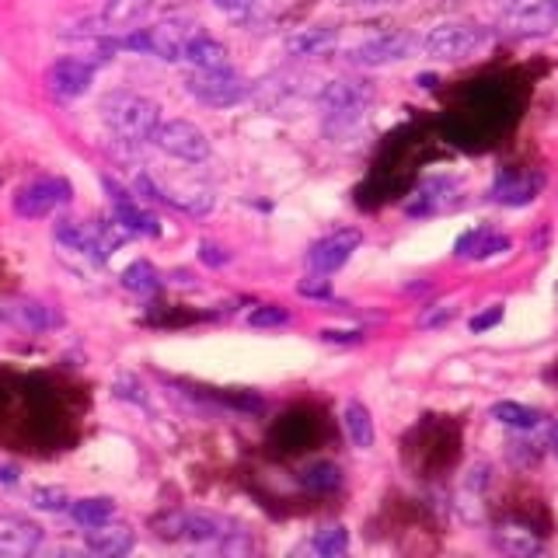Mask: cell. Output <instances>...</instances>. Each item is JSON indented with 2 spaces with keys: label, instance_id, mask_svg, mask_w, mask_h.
<instances>
[{
  "label": "cell",
  "instance_id": "52a82bcc",
  "mask_svg": "<svg viewBox=\"0 0 558 558\" xmlns=\"http://www.w3.org/2000/svg\"><path fill=\"white\" fill-rule=\"evenodd\" d=\"M154 144L161 147L165 154L179 157V161H189V165H199L209 157V140L206 133L196 126V122L189 119H171V122H161L154 133Z\"/></svg>",
  "mask_w": 558,
  "mask_h": 558
},
{
  "label": "cell",
  "instance_id": "ba28073f",
  "mask_svg": "<svg viewBox=\"0 0 558 558\" xmlns=\"http://www.w3.org/2000/svg\"><path fill=\"white\" fill-rule=\"evenodd\" d=\"M70 196H74V189H70L66 179H35L25 189H17L14 214L25 217V220H43L52 214V209L66 206Z\"/></svg>",
  "mask_w": 558,
  "mask_h": 558
},
{
  "label": "cell",
  "instance_id": "9a60e30c",
  "mask_svg": "<svg viewBox=\"0 0 558 558\" xmlns=\"http://www.w3.org/2000/svg\"><path fill=\"white\" fill-rule=\"evenodd\" d=\"M43 545V531L22 517H0V555L25 558Z\"/></svg>",
  "mask_w": 558,
  "mask_h": 558
},
{
  "label": "cell",
  "instance_id": "d6986e66",
  "mask_svg": "<svg viewBox=\"0 0 558 558\" xmlns=\"http://www.w3.org/2000/svg\"><path fill=\"white\" fill-rule=\"evenodd\" d=\"M116 206V223L122 227L126 234H140V238H161V220L154 214H147L144 206H136L133 196H122V199H112Z\"/></svg>",
  "mask_w": 558,
  "mask_h": 558
},
{
  "label": "cell",
  "instance_id": "30bf717a",
  "mask_svg": "<svg viewBox=\"0 0 558 558\" xmlns=\"http://www.w3.org/2000/svg\"><path fill=\"white\" fill-rule=\"evenodd\" d=\"M360 241H363V234L356 231V227H342V231L322 238V241L307 252V266H311V272L328 276V272L342 269L345 262L353 258V252L360 248Z\"/></svg>",
  "mask_w": 558,
  "mask_h": 558
},
{
  "label": "cell",
  "instance_id": "8d00e7d4",
  "mask_svg": "<svg viewBox=\"0 0 558 558\" xmlns=\"http://www.w3.org/2000/svg\"><path fill=\"white\" fill-rule=\"evenodd\" d=\"M322 339L325 342H360L363 336H360V331H331L328 328V331H322Z\"/></svg>",
  "mask_w": 558,
  "mask_h": 558
},
{
  "label": "cell",
  "instance_id": "44dd1931",
  "mask_svg": "<svg viewBox=\"0 0 558 558\" xmlns=\"http://www.w3.org/2000/svg\"><path fill=\"white\" fill-rule=\"evenodd\" d=\"M510 248V238L488 231V227H478V231H468L458 241V255L461 258H488V255H499Z\"/></svg>",
  "mask_w": 558,
  "mask_h": 558
},
{
  "label": "cell",
  "instance_id": "9c48e42d",
  "mask_svg": "<svg viewBox=\"0 0 558 558\" xmlns=\"http://www.w3.org/2000/svg\"><path fill=\"white\" fill-rule=\"evenodd\" d=\"M412 49H415V39L409 32H388V35H374V39H366V43L349 49V63H356V66H388V63L405 60Z\"/></svg>",
  "mask_w": 558,
  "mask_h": 558
},
{
  "label": "cell",
  "instance_id": "5b68a950",
  "mask_svg": "<svg viewBox=\"0 0 558 558\" xmlns=\"http://www.w3.org/2000/svg\"><path fill=\"white\" fill-rule=\"evenodd\" d=\"M482 46H485V28L475 22H444L429 28V35L423 39V49L436 60H464Z\"/></svg>",
  "mask_w": 558,
  "mask_h": 558
},
{
  "label": "cell",
  "instance_id": "e575fe53",
  "mask_svg": "<svg viewBox=\"0 0 558 558\" xmlns=\"http://www.w3.org/2000/svg\"><path fill=\"white\" fill-rule=\"evenodd\" d=\"M496 322H502V307H493V311H485V314H475V318H471V331H485V328H493Z\"/></svg>",
  "mask_w": 558,
  "mask_h": 558
},
{
  "label": "cell",
  "instance_id": "4316f807",
  "mask_svg": "<svg viewBox=\"0 0 558 558\" xmlns=\"http://www.w3.org/2000/svg\"><path fill=\"white\" fill-rule=\"evenodd\" d=\"M150 4L154 0H105V11H101V17L109 25H136L140 17H144L147 11H150Z\"/></svg>",
  "mask_w": 558,
  "mask_h": 558
},
{
  "label": "cell",
  "instance_id": "ffe728a7",
  "mask_svg": "<svg viewBox=\"0 0 558 558\" xmlns=\"http://www.w3.org/2000/svg\"><path fill=\"white\" fill-rule=\"evenodd\" d=\"M541 185H545V179H541V174H531V171L527 174H502L499 185L493 189V199L502 206H527L541 192Z\"/></svg>",
  "mask_w": 558,
  "mask_h": 558
},
{
  "label": "cell",
  "instance_id": "83f0119b",
  "mask_svg": "<svg viewBox=\"0 0 558 558\" xmlns=\"http://www.w3.org/2000/svg\"><path fill=\"white\" fill-rule=\"evenodd\" d=\"M493 418L502 426H510V429H534L541 423V415L527 405H520V401H496Z\"/></svg>",
  "mask_w": 558,
  "mask_h": 558
},
{
  "label": "cell",
  "instance_id": "d590c367",
  "mask_svg": "<svg viewBox=\"0 0 558 558\" xmlns=\"http://www.w3.org/2000/svg\"><path fill=\"white\" fill-rule=\"evenodd\" d=\"M214 4L220 11H231V14H244V11H252L258 0H214Z\"/></svg>",
  "mask_w": 558,
  "mask_h": 558
},
{
  "label": "cell",
  "instance_id": "f1b7e54d",
  "mask_svg": "<svg viewBox=\"0 0 558 558\" xmlns=\"http://www.w3.org/2000/svg\"><path fill=\"white\" fill-rule=\"evenodd\" d=\"M311 545H314V551H318V555L336 558V555H342L349 548V531L339 527V523H336V527H322L318 534H314Z\"/></svg>",
  "mask_w": 558,
  "mask_h": 558
},
{
  "label": "cell",
  "instance_id": "ab89813d",
  "mask_svg": "<svg viewBox=\"0 0 558 558\" xmlns=\"http://www.w3.org/2000/svg\"><path fill=\"white\" fill-rule=\"evenodd\" d=\"M415 84L418 87H436V77L433 74H423V77H415Z\"/></svg>",
  "mask_w": 558,
  "mask_h": 558
},
{
  "label": "cell",
  "instance_id": "836d02e7",
  "mask_svg": "<svg viewBox=\"0 0 558 558\" xmlns=\"http://www.w3.org/2000/svg\"><path fill=\"white\" fill-rule=\"evenodd\" d=\"M199 258L206 262V266L220 269V266H227V262H231V252H223L220 244H214V241H203L199 244Z\"/></svg>",
  "mask_w": 558,
  "mask_h": 558
},
{
  "label": "cell",
  "instance_id": "484cf974",
  "mask_svg": "<svg viewBox=\"0 0 558 558\" xmlns=\"http://www.w3.org/2000/svg\"><path fill=\"white\" fill-rule=\"evenodd\" d=\"M342 482V471L331 464V461H318V464H307L301 471V485L307 493H336Z\"/></svg>",
  "mask_w": 558,
  "mask_h": 558
},
{
  "label": "cell",
  "instance_id": "f35d334b",
  "mask_svg": "<svg viewBox=\"0 0 558 558\" xmlns=\"http://www.w3.org/2000/svg\"><path fill=\"white\" fill-rule=\"evenodd\" d=\"M548 447H551V453L558 458V423L551 426V433H548Z\"/></svg>",
  "mask_w": 558,
  "mask_h": 558
},
{
  "label": "cell",
  "instance_id": "603a6c76",
  "mask_svg": "<svg viewBox=\"0 0 558 558\" xmlns=\"http://www.w3.org/2000/svg\"><path fill=\"white\" fill-rule=\"evenodd\" d=\"M342 426L349 433V440H353V447H360V450L374 447V418L360 405V401H349V405L342 409Z\"/></svg>",
  "mask_w": 558,
  "mask_h": 558
},
{
  "label": "cell",
  "instance_id": "d6a6232c",
  "mask_svg": "<svg viewBox=\"0 0 558 558\" xmlns=\"http://www.w3.org/2000/svg\"><path fill=\"white\" fill-rule=\"evenodd\" d=\"M116 395H119V398L136 401V405H147V395H140V380H136V377H130V374H122V377L116 380Z\"/></svg>",
  "mask_w": 558,
  "mask_h": 558
},
{
  "label": "cell",
  "instance_id": "5bb4252c",
  "mask_svg": "<svg viewBox=\"0 0 558 558\" xmlns=\"http://www.w3.org/2000/svg\"><path fill=\"white\" fill-rule=\"evenodd\" d=\"M0 318H8L11 325L25 328V331H49V328H60L63 318L57 307H49L43 301H8L0 307Z\"/></svg>",
  "mask_w": 558,
  "mask_h": 558
},
{
  "label": "cell",
  "instance_id": "7c38bea8",
  "mask_svg": "<svg viewBox=\"0 0 558 558\" xmlns=\"http://www.w3.org/2000/svg\"><path fill=\"white\" fill-rule=\"evenodd\" d=\"M92 81H95V66L81 57H63L52 63L46 74L49 92L57 98H81L87 87H92Z\"/></svg>",
  "mask_w": 558,
  "mask_h": 558
},
{
  "label": "cell",
  "instance_id": "8fae6325",
  "mask_svg": "<svg viewBox=\"0 0 558 558\" xmlns=\"http://www.w3.org/2000/svg\"><path fill=\"white\" fill-rule=\"evenodd\" d=\"M506 25L517 35H548L558 25V0H527V4L502 8Z\"/></svg>",
  "mask_w": 558,
  "mask_h": 558
},
{
  "label": "cell",
  "instance_id": "277c9868",
  "mask_svg": "<svg viewBox=\"0 0 558 558\" xmlns=\"http://www.w3.org/2000/svg\"><path fill=\"white\" fill-rule=\"evenodd\" d=\"M189 39H192L189 25H182V22H161V25H154V28H136L130 35H122V39H116V49L147 52V57L174 63V60H182Z\"/></svg>",
  "mask_w": 558,
  "mask_h": 558
},
{
  "label": "cell",
  "instance_id": "6da1fadb",
  "mask_svg": "<svg viewBox=\"0 0 558 558\" xmlns=\"http://www.w3.org/2000/svg\"><path fill=\"white\" fill-rule=\"evenodd\" d=\"M98 112L105 119L119 140L126 144H144V140H154L157 126H161V109L136 92H109L101 98Z\"/></svg>",
  "mask_w": 558,
  "mask_h": 558
},
{
  "label": "cell",
  "instance_id": "7402d4cb",
  "mask_svg": "<svg viewBox=\"0 0 558 558\" xmlns=\"http://www.w3.org/2000/svg\"><path fill=\"white\" fill-rule=\"evenodd\" d=\"M496 548H502L506 555H537L541 541L531 527H520V523H502L496 531Z\"/></svg>",
  "mask_w": 558,
  "mask_h": 558
},
{
  "label": "cell",
  "instance_id": "cb8c5ba5",
  "mask_svg": "<svg viewBox=\"0 0 558 558\" xmlns=\"http://www.w3.org/2000/svg\"><path fill=\"white\" fill-rule=\"evenodd\" d=\"M112 513H116V502L109 496H87V499L70 502V517H74L81 527H98V523L112 520Z\"/></svg>",
  "mask_w": 558,
  "mask_h": 558
},
{
  "label": "cell",
  "instance_id": "4fadbf2b",
  "mask_svg": "<svg viewBox=\"0 0 558 558\" xmlns=\"http://www.w3.org/2000/svg\"><path fill=\"white\" fill-rule=\"evenodd\" d=\"M458 192L461 185L453 179H426L423 185H418L412 192V199L405 206L409 217H429V214H440V209L453 206L458 203Z\"/></svg>",
  "mask_w": 558,
  "mask_h": 558
},
{
  "label": "cell",
  "instance_id": "e0dca14e",
  "mask_svg": "<svg viewBox=\"0 0 558 558\" xmlns=\"http://www.w3.org/2000/svg\"><path fill=\"white\" fill-rule=\"evenodd\" d=\"M339 46V32L328 28V25H314V28H301L293 32L287 39V52L290 57H304V60H314V57H328L331 49Z\"/></svg>",
  "mask_w": 558,
  "mask_h": 558
},
{
  "label": "cell",
  "instance_id": "1f68e13d",
  "mask_svg": "<svg viewBox=\"0 0 558 558\" xmlns=\"http://www.w3.org/2000/svg\"><path fill=\"white\" fill-rule=\"evenodd\" d=\"M301 296H314V301H325V296H331V287H328V279L322 272H314L307 279H301Z\"/></svg>",
  "mask_w": 558,
  "mask_h": 558
},
{
  "label": "cell",
  "instance_id": "ac0fdd59",
  "mask_svg": "<svg viewBox=\"0 0 558 558\" xmlns=\"http://www.w3.org/2000/svg\"><path fill=\"white\" fill-rule=\"evenodd\" d=\"M182 60H189L196 70H223L227 63H231V52H227V46L217 43L214 35L192 32V39L185 43Z\"/></svg>",
  "mask_w": 558,
  "mask_h": 558
},
{
  "label": "cell",
  "instance_id": "f546056e",
  "mask_svg": "<svg viewBox=\"0 0 558 558\" xmlns=\"http://www.w3.org/2000/svg\"><path fill=\"white\" fill-rule=\"evenodd\" d=\"M32 506L35 510H46V513H60V510H70V499L63 488H35Z\"/></svg>",
  "mask_w": 558,
  "mask_h": 558
},
{
  "label": "cell",
  "instance_id": "74e56055",
  "mask_svg": "<svg viewBox=\"0 0 558 558\" xmlns=\"http://www.w3.org/2000/svg\"><path fill=\"white\" fill-rule=\"evenodd\" d=\"M17 478H22V471L14 464H0V485H17Z\"/></svg>",
  "mask_w": 558,
  "mask_h": 558
},
{
  "label": "cell",
  "instance_id": "7a4b0ae2",
  "mask_svg": "<svg viewBox=\"0 0 558 558\" xmlns=\"http://www.w3.org/2000/svg\"><path fill=\"white\" fill-rule=\"evenodd\" d=\"M371 101H374V92H371V84H363V81H331V84H325L322 112H325L328 130L356 126V122H363L366 109H371Z\"/></svg>",
  "mask_w": 558,
  "mask_h": 558
},
{
  "label": "cell",
  "instance_id": "2e32d148",
  "mask_svg": "<svg viewBox=\"0 0 558 558\" xmlns=\"http://www.w3.org/2000/svg\"><path fill=\"white\" fill-rule=\"evenodd\" d=\"M136 537L130 527H122V523H98V527H87L84 534V548L92 555H126L133 551Z\"/></svg>",
  "mask_w": 558,
  "mask_h": 558
},
{
  "label": "cell",
  "instance_id": "60d3db41",
  "mask_svg": "<svg viewBox=\"0 0 558 558\" xmlns=\"http://www.w3.org/2000/svg\"><path fill=\"white\" fill-rule=\"evenodd\" d=\"M510 4H527V0H502V8H510Z\"/></svg>",
  "mask_w": 558,
  "mask_h": 558
},
{
  "label": "cell",
  "instance_id": "8992f818",
  "mask_svg": "<svg viewBox=\"0 0 558 558\" xmlns=\"http://www.w3.org/2000/svg\"><path fill=\"white\" fill-rule=\"evenodd\" d=\"M154 527H157V534L171 537V541L214 545V541H223V534L231 531V523L214 517V513H168L161 520H154Z\"/></svg>",
  "mask_w": 558,
  "mask_h": 558
},
{
  "label": "cell",
  "instance_id": "4dcf8cb0",
  "mask_svg": "<svg viewBox=\"0 0 558 558\" xmlns=\"http://www.w3.org/2000/svg\"><path fill=\"white\" fill-rule=\"evenodd\" d=\"M290 322V314H287V307H255L252 314H248V325L252 328H279V325H287Z\"/></svg>",
  "mask_w": 558,
  "mask_h": 558
},
{
  "label": "cell",
  "instance_id": "d4e9b609",
  "mask_svg": "<svg viewBox=\"0 0 558 558\" xmlns=\"http://www.w3.org/2000/svg\"><path fill=\"white\" fill-rule=\"evenodd\" d=\"M122 287H126L130 293H140V296H154L157 290H161V276H157V269L150 266V262L136 258L133 266H126V272H122Z\"/></svg>",
  "mask_w": 558,
  "mask_h": 558
},
{
  "label": "cell",
  "instance_id": "3957f363",
  "mask_svg": "<svg viewBox=\"0 0 558 558\" xmlns=\"http://www.w3.org/2000/svg\"><path fill=\"white\" fill-rule=\"evenodd\" d=\"M185 87L192 98L209 105V109H231V105L252 95V84L227 66L223 70H192L185 77Z\"/></svg>",
  "mask_w": 558,
  "mask_h": 558
}]
</instances>
